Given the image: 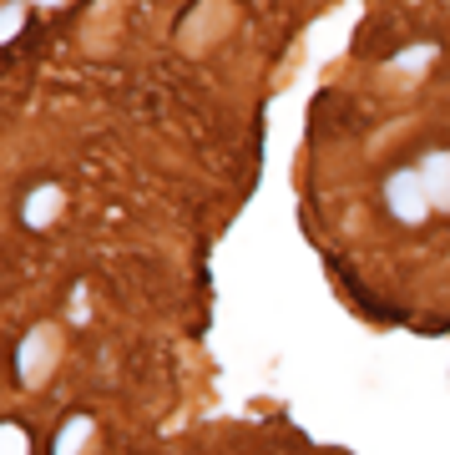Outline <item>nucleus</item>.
Masks as SVG:
<instances>
[{
  "label": "nucleus",
  "instance_id": "f257e3e1",
  "mask_svg": "<svg viewBox=\"0 0 450 455\" xmlns=\"http://www.w3.org/2000/svg\"><path fill=\"white\" fill-rule=\"evenodd\" d=\"M385 208L395 223L405 228H420L425 218H430V193H425V178H420V167H395L385 178Z\"/></svg>",
  "mask_w": 450,
  "mask_h": 455
},
{
  "label": "nucleus",
  "instance_id": "f03ea898",
  "mask_svg": "<svg viewBox=\"0 0 450 455\" xmlns=\"http://www.w3.org/2000/svg\"><path fill=\"white\" fill-rule=\"evenodd\" d=\"M51 364H56V329L51 324H36L26 329V339L16 349V379L20 385H36V379H46Z\"/></svg>",
  "mask_w": 450,
  "mask_h": 455
},
{
  "label": "nucleus",
  "instance_id": "7ed1b4c3",
  "mask_svg": "<svg viewBox=\"0 0 450 455\" xmlns=\"http://www.w3.org/2000/svg\"><path fill=\"white\" fill-rule=\"evenodd\" d=\"M61 208H66V193H61V188H56V182H36L31 193L20 197V223L41 233V228H51L56 218H61Z\"/></svg>",
  "mask_w": 450,
  "mask_h": 455
},
{
  "label": "nucleus",
  "instance_id": "20e7f679",
  "mask_svg": "<svg viewBox=\"0 0 450 455\" xmlns=\"http://www.w3.org/2000/svg\"><path fill=\"white\" fill-rule=\"evenodd\" d=\"M415 167H420V178H425V193H430V203L450 212V147H430V152H425Z\"/></svg>",
  "mask_w": 450,
  "mask_h": 455
},
{
  "label": "nucleus",
  "instance_id": "39448f33",
  "mask_svg": "<svg viewBox=\"0 0 450 455\" xmlns=\"http://www.w3.org/2000/svg\"><path fill=\"white\" fill-rule=\"evenodd\" d=\"M435 41H420V46H405V51H395V56H390V66H395V71H410V76H420V71H425V66L435 61Z\"/></svg>",
  "mask_w": 450,
  "mask_h": 455
},
{
  "label": "nucleus",
  "instance_id": "423d86ee",
  "mask_svg": "<svg viewBox=\"0 0 450 455\" xmlns=\"http://www.w3.org/2000/svg\"><path fill=\"white\" fill-rule=\"evenodd\" d=\"M92 440V415H71V420L61 425V435H56V451L51 455H71L76 445H86Z\"/></svg>",
  "mask_w": 450,
  "mask_h": 455
},
{
  "label": "nucleus",
  "instance_id": "0eeeda50",
  "mask_svg": "<svg viewBox=\"0 0 450 455\" xmlns=\"http://www.w3.org/2000/svg\"><path fill=\"white\" fill-rule=\"evenodd\" d=\"M26 5H31V0H5V26H0L5 46H11V41H16L20 31H26Z\"/></svg>",
  "mask_w": 450,
  "mask_h": 455
},
{
  "label": "nucleus",
  "instance_id": "6e6552de",
  "mask_svg": "<svg viewBox=\"0 0 450 455\" xmlns=\"http://www.w3.org/2000/svg\"><path fill=\"white\" fill-rule=\"evenodd\" d=\"M0 440H5V455H31V440H26V425L5 420V425H0Z\"/></svg>",
  "mask_w": 450,
  "mask_h": 455
},
{
  "label": "nucleus",
  "instance_id": "1a4fd4ad",
  "mask_svg": "<svg viewBox=\"0 0 450 455\" xmlns=\"http://www.w3.org/2000/svg\"><path fill=\"white\" fill-rule=\"evenodd\" d=\"M36 11H56V5H66V0H31Z\"/></svg>",
  "mask_w": 450,
  "mask_h": 455
}]
</instances>
